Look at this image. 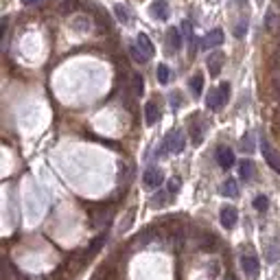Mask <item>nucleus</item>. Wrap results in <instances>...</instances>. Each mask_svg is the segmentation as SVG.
Returning <instances> with one entry per match:
<instances>
[{
	"mask_svg": "<svg viewBox=\"0 0 280 280\" xmlns=\"http://www.w3.org/2000/svg\"><path fill=\"white\" fill-rule=\"evenodd\" d=\"M169 46L173 50H180L182 48V33L177 29H169Z\"/></svg>",
	"mask_w": 280,
	"mask_h": 280,
	"instance_id": "18",
	"label": "nucleus"
},
{
	"mask_svg": "<svg viewBox=\"0 0 280 280\" xmlns=\"http://www.w3.org/2000/svg\"><path fill=\"white\" fill-rule=\"evenodd\" d=\"M276 94H278V99H280V77L276 79Z\"/></svg>",
	"mask_w": 280,
	"mask_h": 280,
	"instance_id": "37",
	"label": "nucleus"
},
{
	"mask_svg": "<svg viewBox=\"0 0 280 280\" xmlns=\"http://www.w3.org/2000/svg\"><path fill=\"white\" fill-rule=\"evenodd\" d=\"M223 62H226V55L219 53V50H217V53H210V55H208L206 66H208V73H210V77H217V75L221 73Z\"/></svg>",
	"mask_w": 280,
	"mask_h": 280,
	"instance_id": "6",
	"label": "nucleus"
},
{
	"mask_svg": "<svg viewBox=\"0 0 280 280\" xmlns=\"http://www.w3.org/2000/svg\"><path fill=\"white\" fill-rule=\"evenodd\" d=\"M237 219H239V212L234 206H223L221 212H219V221H221L223 228H234L237 226Z\"/></svg>",
	"mask_w": 280,
	"mask_h": 280,
	"instance_id": "9",
	"label": "nucleus"
},
{
	"mask_svg": "<svg viewBox=\"0 0 280 280\" xmlns=\"http://www.w3.org/2000/svg\"><path fill=\"white\" fill-rule=\"evenodd\" d=\"M278 40H280V31H278Z\"/></svg>",
	"mask_w": 280,
	"mask_h": 280,
	"instance_id": "41",
	"label": "nucleus"
},
{
	"mask_svg": "<svg viewBox=\"0 0 280 280\" xmlns=\"http://www.w3.org/2000/svg\"><path fill=\"white\" fill-rule=\"evenodd\" d=\"M151 16L158 20H166L169 18V2H166V0H156V2H151Z\"/></svg>",
	"mask_w": 280,
	"mask_h": 280,
	"instance_id": "11",
	"label": "nucleus"
},
{
	"mask_svg": "<svg viewBox=\"0 0 280 280\" xmlns=\"http://www.w3.org/2000/svg\"><path fill=\"white\" fill-rule=\"evenodd\" d=\"M261 151H263V158H265V162H267L269 166H272L276 173H280V154L276 149H274L272 145H269V140L267 138H263L261 140Z\"/></svg>",
	"mask_w": 280,
	"mask_h": 280,
	"instance_id": "3",
	"label": "nucleus"
},
{
	"mask_svg": "<svg viewBox=\"0 0 280 280\" xmlns=\"http://www.w3.org/2000/svg\"><path fill=\"white\" fill-rule=\"evenodd\" d=\"M158 119H160V110H158L156 101H149V103L145 105V120H147V125H156Z\"/></svg>",
	"mask_w": 280,
	"mask_h": 280,
	"instance_id": "14",
	"label": "nucleus"
},
{
	"mask_svg": "<svg viewBox=\"0 0 280 280\" xmlns=\"http://www.w3.org/2000/svg\"><path fill=\"white\" fill-rule=\"evenodd\" d=\"M191 138H193V145H201V140H203V127L200 123H193L191 125Z\"/></svg>",
	"mask_w": 280,
	"mask_h": 280,
	"instance_id": "19",
	"label": "nucleus"
},
{
	"mask_svg": "<svg viewBox=\"0 0 280 280\" xmlns=\"http://www.w3.org/2000/svg\"><path fill=\"white\" fill-rule=\"evenodd\" d=\"M131 221H134V210H129V212H127V219H125V223H120V230H127V228L131 226Z\"/></svg>",
	"mask_w": 280,
	"mask_h": 280,
	"instance_id": "34",
	"label": "nucleus"
},
{
	"mask_svg": "<svg viewBox=\"0 0 280 280\" xmlns=\"http://www.w3.org/2000/svg\"><path fill=\"white\" fill-rule=\"evenodd\" d=\"M223 280H237V278H234V276H226V278H223Z\"/></svg>",
	"mask_w": 280,
	"mask_h": 280,
	"instance_id": "40",
	"label": "nucleus"
},
{
	"mask_svg": "<svg viewBox=\"0 0 280 280\" xmlns=\"http://www.w3.org/2000/svg\"><path fill=\"white\" fill-rule=\"evenodd\" d=\"M272 68H274V70L280 68V46L276 48V53H274V57H272Z\"/></svg>",
	"mask_w": 280,
	"mask_h": 280,
	"instance_id": "33",
	"label": "nucleus"
},
{
	"mask_svg": "<svg viewBox=\"0 0 280 280\" xmlns=\"http://www.w3.org/2000/svg\"><path fill=\"white\" fill-rule=\"evenodd\" d=\"M186 147V138H184V131L182 129H171L169 134L164 136L162 140V147L158 154L160 156H166V154H182Z\"/></svg>",
	"mask_w": 280,
	"mask_h": 280,
	"instance_id": "1",
	"label": "nucleus"
},
{
	"mask_svg": "<svg viewBox=\"0 0 280 280\" xmlns=\"http://www.w3.org/2000/svg\"><path fill=\"white\" fill-rule=\"evenodd\" d=\"M278 27H280V4L274 2L269 4L267 13H265V29L267 31H276Z\"/></svg>",
	"mask_w": 280,
	"mask_h": 280,
	"instance_id": "4",
	"label": "nucleus"
},
{
	"mask_svg": "<svg viewBox=\"0 0 280 280\" xmlns=\"http://www.w3.org/2000/svg\"><path fill=\"white\" fill-rule=\"evenodd\" d=\"M103 241H105V234H101V237H96L94 241H92V245H90V252H88V256H92V254L99 252V247L103 245Z\"/></svg>",
	"mask_w": 280,
	"mask_h": 280,
	"instance_id": "29",
	"label": "nucleus"
},
{
	"mask_svg": "<svg viewBox=\"0 0 280 280\" xmlns=\"http://www.w3.org/2000/svg\"><path fill=\"white\" fill-rule=\"evenodd\" d=\"M241 269L247 278H256L258 269H261V263H258L256 256H241Z\"/></svg>",
	"mask_w": 280,
	"mask_h": 280,
	"instance_id": "8",
	"label": "nucleus"
},
{
	"mask_svg": "<svg viewBox=\"0 0 280 280\" xmlns=\"http://www.w3.org/2000/svg\"><path fill=\"white\" fill-rule=\"evenodd\" d=\"M228 96H230V85H228V83H221V85H219V88L210 90V94H208V99H206L208 110H212V112L221 110L223 105H226Z\"/></svg>",
	"mask_w": 280,
	"mask_h": 280,
	"instance_id": "2",
	"label": "nucleus"
},
{
	"mask_svg": "<svg viewBox=\"0 0 280 280\" xmlns=\"http://www.w3.org/2000/svg\"><path fill=\"white\" fill-rule=\"evenodd\" d=\"M114 13H116V18H119L120 22L129 24L131 16H129V11H127V7H123V4H116V7H114Z\"/></svg>",
	"mask_w": 280,
	"mask_h": 280,
	"instance_id": "23",
	"label": "nucleus"
},
{
	"mask_svg": "<svg viewBox=\"0 0 280 280\" xmlns=\"http://www.w3.org/2000/svg\"><path fill=\"white\" fill-rule=\"evenodd\" d=\"M241 149L245 151V154H252L254 151V136L252 134H245L241 138Z\"/></svg>",
	"mask_w": 280,
	"mask_h": 280,
	"instance_id": "24",
	"label": "nucleus"
},
{
	"mask_svg": "<svg viewBox=\"0 0 280 280\" xmlns=\"http://www.w3.org/2000/svg\"><path fill=\"white\" fill-rule=\"evenodd\" d=\"M276 2H278V4H280V0H276Z\"/></svg>",
	"mask_w": 280,
	"mask_h": 280,
	"instance_id": "43",
	"label": "nucleus"
},
{
	"mask_svg": "<svg viewBox=\"0 0 280 280\" xmlns=\"http://www.w3.org/2000/svg\"><path fill=\"white\" fill-rule=\"evenodd\" d=\"M129 53H131V57H134V62H138V64H147V62H149V59L145 57V53H142L138 46H131Z\"/></svg>",
	"mask_w": 280,
	"mask_h": 280,
	"instance_id": "27",
	"label": "nucleus"
},
{
	"mask_svg": "<svg viewBox=\"0 0 280 280\" xmlns=\"http://www.w3.org/2000/svg\"><path fill=\"white\" fill-rule=\"evenodd\" d=\"M171 195L173 193L166 188V191H158L154 197H151V206L154 208H162V206H166V203L171 201Z\"/></svg>",
	"mask_w": 280,
	"mask_h": 280,
	"instance_id": "15",
	"label": "nucleus"
},
{
	"mask_svg": "<svg viewBox=\"0 0 280 280\" xmlns=\"http://www.w3.org/2000/svg\"><path fill=\"white\" fill-rule=\"evenodd\" d=\"M156 77H158V81H160V83H169V79H171V70H169V66H166V64H160V66H158Z\"/></svg>",
	"mask_w": 280,
	"mask_h": 280,
	"instance_id": "20",
	"label": "nucleus"
},
{
	"mask_svg": "<svg viewBox=\"0 0 280 280\" xmlns=\"http://www.w3.org/2000/svg\"><path fill=\"white\" fill-rule=\"evenodd\" d=\"M256 2H263V0H256Z\"/></svg>",
	"mask_w": 280,
	"mask_h": 280,
	"instance_id": "42",
	"label": "nucleus"
},
{
	"mask_svg": "<svg viewBox=\"0 0 280 280\" xmlns=\"http://www.w3.org/2000/svg\"><path fill=\"white\" fill-rule=\"evenodd\" d=\"M77 9H79V2H77V0H64V2H62V11H64V13L77 11Z\"/></svg>",
	"mask_w": 280,
	"mask_h": 280,
	"instance_id": "30",
	"label": "nucleus"
},
{
	"mask_svg": "<svg viewBox=\"0 0 280 280\" xmlns=\"http://www.w3.org/2000/svg\"><path fill=\"white\" fill-rule=\"evenodd\" d=\"M24 4H35V2H40V0H22Z\"/></svg>",
	"mask_w": 280,
	"mask_h": 280,
	"instance_id": "39",
	"label": "nucleus"
},
{
	"mask_svg": "<svg viewBox=\"0 0 280 280\" xmlns=\"http://www.w3.org/2000/svg\"><path fill=\"white\" fill-rule=\"evenodd\" d=\"M197 243H200V247L206 249V252L208 249H215V237H210V234H201Z\"/></svg>",
	"mask_w": 280,
	"mask_h": 280,
	"instance_id": "22",
	"label": "nucleus"
},
{
	"mask_svg": "<svg viewBox=\"0 0 280 280\" xmlns=\"http://www.w3.org/2000/svg\"><path fill=\"white\" fill-rule=\"evenodd\" d=\"M223 44V31L221 29H215V31H210L203 38V46L206 48H215V46H221Z\"/></svg>",
	"mask_w": 280,
	"mask_h": 280,
	"instance_id": "13",
	"label": "nucleus"
},
{
	"mask_svg": "<svg viewBox=\"0 0 280 280\" xmlns=\"http://www.w3.org/2000/svg\"><path fill=\"white\" fill-rule=\"evenodd\" d=\"M239 173H241V180L252 182L254 180V173H256V169H254V162L252 160H243L241 166H239Z\"/></svg>",
	"mask_w": 280,
	"mask_h": 280,
	"instance_id": "16",
	"label": "nucleus"
},
{
	"mask_svg": "<svg viewBox=\"0 0 280 280\" xmlns=\"http://www.w3.org/2000/svg\"><path fill=\"white\" fill-rule=\"evenodd\" d=\"M171 103H173V108H180L182 99H180V96H175V94H173V96H171Z\"/></svg>",
	"mask_w": 280,
	"mask_h": 280,
	"instance_id": "36",
	"label": "nucleus"
},
{
	"mask_svg": "<svg viewBox=\"0 0 280 280\" xmlns=\"http://www.w3.org/2000/svg\"><path fill=\"white\" fill-rule=\"evenodd\" d=\"M245 33H247V20H239V24L234 27V35L237 38H245Z\"/></svg>",
	"mask_w": 280,
	"mask_h": 280,
	"instance_id": "28",
	"label": "nucleus"
},
{
	"mask_svg": "<svg viewBox=\"0 0 280 280\" xmlns=\"http://www.w3.org/2000/svg\"><path fill=\"white\" fill-rule=\"evenodd\" d=\"M70 29H73L75 33H79V35H85V33H90L92 31V20H90L88 16H75L73 20H70Z\"/></svg>",
	"mask_w": 280,
	"mask_h": 280,
	"instance_id": "5",
	"label": "nucleus"
},
{
	"mask_svg": "<svg viewBox=\"0 0 280 280\" xmlns=\"http://www.w3.org/2000/svg\"><path fill=\"white\" fill-rule=\"evenodd\" d=\"M142 182H145L147 188H158L164 182V175H162L160 169H156V166H151V169L145 171V175H142Z\"/></svg>",
	"mask_w": 280,
	"mask_h": 280,
	"instance_id": "7",
	"label": "nucleus"
},
{
	"mask_svg": "<svg viewBox=\"0 0 280 280\" xmlns=\"http://www.w3.org/2000/svg\"><path fill=\"white\" fill-rule=\"evenodd\" d=\"M221 195H226V197H239V184H237V180L228 177V180L221 184Z\"/></svg>",
	"mask_w": 280,
	"mask_h": 280,
	"instance_id": "17",
	"label": "nucleus"
},
{
	"mask_svg": "<svg viewBox=\"0 0 280 280\" xmlns=\"http://www.w3.org/2000/svg\"><path fill=\"white\" fill-rule=\"evenodd\" d=\"M217 162H219L221 169L228 171L234 164V151L228 149V147H219V149H217Z\"/></svg>",
	"mask_w": 280,
	"mask_h": 280,
	"instance_id": "10",
	"label": "nucleus"
},
{
	"mask_svg": "<svg viewBox=\"0 0 280 280\" xmlns=\"http://www.w3.org/2000/svg\"><path fill=\"white\" fill-rule=\"evenodd\" d=\"M245 4H247V0H230L232 9H241V7H245Z\"/></svg>",
	"mask_w": 280,
	"mask_h": 280,
	"instance_id": "35",
	"label": "nucleus"
},
{
	"mask_svg": "<svg viewBox=\"0 0 280 280\" xmlns=\"http://www.w3.org/2000/svg\"><path fill=\"white\" fill-rule=\"evenodd\" d=\"M136 46H138V48L142 50V53H145V57H147V59H151V57H154L156 48H154V44H151V40L147 38L145 33H140L138 38H136Z\"/></svg>",
	"mask_w": 280,
	"mask_h": 280,
	"instance_id": "12",
	"label": "nucleus"
},
{
	"mask_svg": "<svg viewBox=\"0 0 280 280\" xmlns=\"http://www.w3.org/2000/svg\"><path fill=\"white\" fill-rule=\"evenodd\" d=\"M182 33H184L186 40H191V42H193V27H191V22H188V20L182 22Z\"/></svg>",
	"mask_w": 280,
	"mask_h": 280,
	"instance_id": "31",
	"label": "nucleus"
},
{
	"mask_svg": "<svg viewBox=\"0 0 280 280\" xmlns=\"http://www.w3.org/2000/svg\"><path fill=\"white\" fill-rule=\"evenodd\" d=\"M180 186H182V180H180V177H171V180H169V191L173 193V195L180 191Z\"/></svg>",
	"mask_w": 280,
	"mask_h": 280,
	"instance_id": "32",
	"label": "nucleus"
},
{
	"mask_svg": "<svg viewBox=\"0 0 280 280\" xmlns=\"http://www.w3.org/2000/svg\"><path fill=\"white\" fill-rule=\"evenodd\" d=\"M276 129L280 131V112H278V116H276Z\"/></svg>",
	"mask_w": 280,
	"mask_h": 280,
	"instance_id": "38",
	"label": "nucleus"
},
{
	"mask_svg": "<svg viewBox=\"0 0 280 280\" xmlns=\"http://www.w3.org/2000/svg\"><path fill=\"white\" fill-rule=\"evenodd\" d=\"M201 90H203V77L201 75H195V77L191 79V92H193V96H200Z\"/></svg>",
	"mask_w": 280,
	"mask_h": 280,
	"instance_id": "21",
	"label": "nucleus"
},
{
	"mask_svg": "<svg viewBox=\"0 0 280 280\" xmlns=\"http://www.w3.org/2000/svg\"><path fill=\"white\" fill-rule=\"evenodd\" d=\"M254 208H256V210H261V212H265L269 208V200L265 195H256V197H254Z\"/></svg>",
	"mask_w": 280,
	"mask_h": 280,
	"instance_id": "26",
	"label": "nucleus"
},
{
	"mask_svg": "<svg viewBox=\"0 0 280 280\" xmlns=\"http://www.w3.org/2000/svg\"><path fill=\"white\" fill-rule=\"evenodd\" d=\"M142 85H145V81H142L140 75H131V92L142 94Z\"/></svg>",
	"mask_w": 280,
	"mask_h": 280,
	"instance_id": "25",
	"label": "nucleus"
}]
</instances>
